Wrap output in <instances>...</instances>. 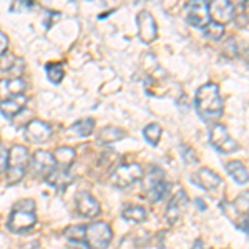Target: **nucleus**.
Listing matches in <instances>:
<instances>
[{
  "label": "nucleus",
  "instance_id": "20e7f679",
  "mask_svg": "<svg viewBox=\"0 0 249 249\" xmlns=\"http://www.w3.org/2000/svg\"><path fill=\"white\" fill-rule=\"evenodd\" d=\"M29 161H30V155L27 151L25 146L22 144H15L9 150V163H7V178H9V183H18L20 179L23 178L27 168H29Z\"/></svg>",
  "mask_w": 249,
  "mask_h": 249
},
{
  "label": "nucleus",
  "instance_id": "f257e3e1",
  "mask_svg": "<svg viewBox=\"0 0 249 249\" xmlns=\"http://www.w3.org/2000/svg\"><path fill=\"white\" fill-rule=\"evenodd\" d=\"M195 105L198 115L204 122L216 123L223 115V98L219 95V87L216 83H204L198 88L195 96Z\"/></svg>",
  "mask_w": 249,
  "mask_h": 249
},
{
  "label": "nucleus",
  "instance_id": "0eeeda50",
  "mask_svg": "<svg viewBox=\"0 0 249 249\" xmlns=\"http://www.w3.org/2000/svg\"><path fill=\"white\" fill-rule=\"evenodd\" d=\"M29 168H30V171L34 173L35 176L45 179L47 176L50 175L55 168H57V163H55L53 155H52L50 151L38 150V151H35L34 156L30 158Z\"/></svg>",
  "mask_w": 249,
  "mask_h": 249
},
{
  "label": "nucleus",
  "instance_id": "9b49d317",
  "mask_svg": "<svg viewBox=\"0 0 249 249\" xmlns=\"http://www.w3.org/2000/svg\"><path fill=\"white\" fill-rule=\"evenodd\" d=\"M25 138L30 143H45L52 138V126L42 120H32L25 126Z\"/></svg>",
  "mask_w": 249,
  "mask_h": 249
},
{
  "label": "nucleus",
  "instance_id": "2eb2a0df",
  "mask_svg": "<svg viewBox=\"0 0 249 249\" xmlns=\"http://www.w3.org/2000/svg\"><path fill=\"white\" fill-rule=\"evenodd\" d=\"M27 88V83L20 77H15L12 80H0V102H5L9 98H14L17 95H23Z\"/></svg>",
  "mask_w": 249,
  "mask_h": 249
},
{
  "label": "nucleus",
  "instance_id": "cd10ccee",
  "mask_svg": "<svg viewBox=\"0 0 249 249\" xmlns=\"http://www.w3.org/2000/svg\"><path fill=\"white\" fill-rule=\"evenodd\" d=\"M7 163H9V150L0 144V175L7 170Z\"/></svg>",
  "mask_w": 249,
  "mask_h": 249
},
{
  "label": "nucleus",
  "instance_id": "a211bd4d",
  "mask_svg": "<svg viewBox=\"0 0 249 249\" xmlns=\"http://www.w3.org/2000/svg\"><path fill=\"white\" fill-rule=\"evenodd\" d=\"M52 155H53V160H55V163H57V168H60V170H68V168L73 164L75 156H77L75 150L70 146H60L55 150V153H52Z\"/></svg>",
  "mask_w": 249,
  "mask_h": 249
},
{
  "label": "nucleus",
  "instance_id": "f03ea898",
  "mask_svg": "<svg viewBox=\"0 0 249 249\" xmlns=\"http://www.w3.org/2000/svg\"><path fill=\"white\" fill-rule=\"evenodd\" d=\"M37 224V214H35L34 199H20L10 213V218L7 221V228L12 232L23 234L34 230Z\"/></svg>",
  "mask_w": 249,
  "mask_h": 249
},
{
  "label": "nucleus",
  "instance_id": "ddd939ff",
  "mask_svg": "<svg viewBox=\"0 0 249 249\" xmlns=\"http://www.w3.org/2000/svg\"><path fill=\"white\" fill-rule=\"evenodd\" d=\"M75 204H77V211L82 218H93V216L100 214V210H102L96 198L88 191H80L75 198Z\"/></svg>",
  "mask_w": 249,
  "mask_h": 249
},
{
  "label": "nucleus",
  "instance_id": "6e6552de",
  "mask_svg": "<svg viewBox=\"0 0 249 249\" xmlns=\"http://www.w3.org/2000/svg\"><path fill=\"white\" fill-rule=\"evenodd\" d=\"M186 20L195 29H203L210 22V14H208V3L201 0H193L186 3Z\"/></svg>",
  "mask_w": 249,
  "mask_h": 249
},
{
  "label": "nucleus",
  "instance_id": "393cba45",
  "mask_svg": "<svg viewBox=\"0 0 249 249\" xmlns=\"http://www.w3.org/2000/svg\"><path fill=\"white\" fill-rule=\"evenodd\" d=\"M201 30H203V34H204V37L213 40V42H218V40L224 35V25L214 23V22H211V20L203 27Z\"/></svg>",
  "mask_w": 249,
  "mask_h": 249
},
{
  "label": "nucleus",
  "instance_id": "9d476101",
  "mask_svg": "<svg viewBox=\"0 0 249 249\" xmlns=\"http://www.w3.org/2000/svg\"><path fill=\"white\" fill-rule=\"evenodd\" d=\"M208 14H210V20L219 25L231 22L234 17V3L228 2V0H218V2L208 3Z\"/></svg>",
  "mask_w": 249,
  "mask_h": 249
},
{
  "label": "nucleus",
  "instance_id": "412c9836",
  "mask_svg": "<svg viewBox=\"0 0 249 249\" xmlns=\"http://www.w3.org/2000/svg\"><path fill=\"white\" fill-rule=\"evenodd\" d=\"M122 218L128 223H143L146 219V210L143 206H136V204H130V206H124L122 211Z\"/></svg>",
  "mask_w": 249,
  "mask_h": 249
},
{
  "label": "nucleus",
  "instance_id": "c85d7f7f",
  "mask_svg": "<svg viewBox=\"0 0 249 249\" xmlns=\"http://www.w3.org/2000/svg\"><path fill=\"white\" fill-rule=\"evenodd\" d=\"M7 48H9V37L3 32H0V57L5 53Z\"/></svg>",
  "mask_w": 249,
  "mask_h": 249
},
{
  "label": "nucleus",
  "instance_id": "7ed1b4c3",
  "mask_svg": "<svg viewBox=\"0 0 249 249\" xmlns=\"http://www.w3.org/2000/svg\"><path fill=\"white\" fill-rule=\"evenodd\" d=\"M113 238L110 224L105 221H95L85 226L83 232V246L88 249H107Z\"/></svg>",
  "mask_w": 249,
  "mask_h": 249
},
{
  "label": "nucleus",
  "instance_id": "bb28decb",
  "mask_svg": "<svg viewBox=\"0 0 249 249\" xmlns=\"http://www.w3.org/2000/svg\"><path fill=\"white\" fill-rule=\"evenodd\" d=\"M83 232H85V226H70L63 231V236H65L70 243H77L83 246Z\"/></svg>",
  "mask_w": 249,
  "mask_h": 249
},
{
  "label": "nucleus",
  "instance_id": "5701e85b",
  "mask_svg": "<svg viewBox=\"0 0 249 249\" xmlns=\"http://www.w3.org/2000/svg\"><path fill=\"white\" fill-rule=\"evenodd\" d=\"M166 193H168V183L160 181V183H156L155 186H151L150 190L144 191V195H146V198L150 203H158L166 196Z\"/></svg>",
  "mask_w": 249,
  "mask_h": 249
},
{
  "label": "nucleus",
  "instance_id": "39448f33",
  "mask_svg": "<svg viewBox=\"0 0 249 249\" xmlns=\"http://www.w3.org/2000/svg\"><path fill=\"white\" fill-rule=\"evenodd\" d=\"M210 142L219 153H236L239 150V143L230 135L228 128L221 123H213L210 128Z\"/></svg>",
  "mask_w": 249,
  "mask_h": 249
},
{
  "label": "nucleus",
  "instance_id": "f3484780",
  "mask_svg": "<svg viewBox=\"0 0 249 249\" xmlns=\"http://www.w3.org/2000/svg\"><path fill=\"white\" fill-rule=\"evenodd\" d=\"M45 181L53 186L55 190H65V188L73 181V176L68 170H60V168H55L53 171L45 178Z\"/></svg>",
  "mask_w": 249,
  "mask_h": 249
},
{
  "label": "nucleus",
  "instance_id": "b1692460",
  "mask_svg": "<svg viewBox=\"0 0 249 249\" xmlns=\"http://www.w3.org/2000/svg\"><path fill=\"white\" fill-rule=\"evenodd\" d=\"M161 135H163V130H161V126H160L158 123L146 124V126H144V130H143L144 140H146V142L150 143L151 146H156V144L160 143V138H161Z\"/></svg>",
  "mask_w": 249,
  "mask_h": 249
},
{
  "label": "nucleus",
  "instance_id": "aec40b11",
  "mask_svg": "<svg viewBox=\"0 0 249 249\" xmlns=\"http://www.w3.org/2000/svg\"><path fill=\"white\" fill-rule=\"evenodd\" d=\"M226 171L230 173V176L238 184H248L249 175H248L246 164H243L241 161H236V160H234V161L226 163Z\"/></svg>",
  "mask_w": 249,
  "mask_h": 249
},
{
  "label": "nucleus",
  "instance_id": "423d86ee",
  "mask_svg": "<svg viewBox=\"0 0 249 249\" xmlns=\"http://www.w3.org/2000/svg\"><path fill=\"white\" fill-rule=\"evenodd\" d=\"M143 178V168L140 166L138 163H128V164H122L116 170L111 173L110 176V183L113 184L115 188H128L131 184H135L136 181Z\"/></svg>",
  "mask_w": 249,
  "mask_h": 249
},
{
  "label": "nucleus",
  "instance_id": "4468645a",
  "mask_svg": "<svg viewBox=\"0 0 249 249\" xmlns=\"http://www.w3.org/2000/svg\"><path fill=\"white\" fill-rule=\"evenodd\" d=\"M191 181L204 191H214L218 190V186H221L223 179H221L219 175H216L214 171L210 170V168H201L198 173L193 175Z\"/></svg>",
  "mask_w": 249,
  "mask_h": 249
},
{
  "label": "nucleus",
  "instance_id": "6ab92c4d",
  "mask_svg": "<svg viewBox=\"0 0 249 249\" xmlns=\"http://www.w3.org/2000/svg\"><path fill=\"white\" fill-rule=\"evenodd\" d=\"M95 130V122L93 118H85L80 120V122H75L71 126H68L67 133L68 136H90Z\"/></svg>",
  "mask_w": 249,
  "mask_h": 249
},
{
  "label": "nucleus",
  "instance_id": "dca6fc26",
  "mask_svg": "<svg viewBox=\"0 0 249 249\" xmlns=\"http://www.w3.org/2000/svg\"><path fill=\"white\" fill-rule=\"evenodd\" d=\"M25 103H27L25 95H17V96H14V98L5 100V102H0V113L5 116V118L14 120L23 111Z\"/></svg>",
  "mask_w": 249,
  "mask_h": 249
},
{
  "label": "nucleus",
  "instance_id": "a878e982",
  "mask_svg": "<svg viewBox=\"0 0 249 249\" xmlns=\"http://www.w3.org/2000/svg\"><path fill=\"white\" fill-rule=\"evenodd\" d=\"M45 70H47V78L50 80L52 83H55V85H58L63 80V77H65V71H63L60 63H48Z\"/></svg>",
  "mask_w": 249,
  "mask_h": 249
},
{
  "label": "nucleus",
  "instance_id": "1a4fd4ad",
  "mask_svg": "<svg viewBox=\"0 0 249 249\" xmlns=\"http://www.w3.org/2000/svg\"><path fill=\"white\" fill-rule=\"evenodd\" d=\"M136 25H138V35L143 43H153L158 37V27L153 15L148 10H142L136 15Z\"/></svg>",
  "mask_w": 249,
  "mask_h": 249
},
{
  "label": "nucleus",
  "instance_id": "f8f14e48",
  "mask_svg": "<svg viewBox=\"0 0 249 249\" xmlns=\"http://www.w3.org/2000/svg\"><path fill=\"white\" fill-rule=\"evenodd\" d=\"M188 195L184 193V190H178L176 191V195L171 198V201L168 203L166 206V213H164V218H166V221L170 224H175L178 223L179 218H181L183 211L186 210L188 206Z\"/></svg>",
  "mask_w": 249,
  "mask_h": 249
},
{
  "label": "nucleus",
  "instance_id": "4be33fe9",
  "mask_svg": "<svg viewBox=\"0 0 249 249\" xmlns=\"http://www.w3.org/2000/svg\"><path fill=\"white\" fill-rule=\"evenodd\" d=\"M124 130L118 126H105L102 131L98 133V143H103V144H110V143H115V142H120L122 138H124Z\"/></svg>",
  "mask_w": 249,
  "mask_h": 249
}]
</instances>
